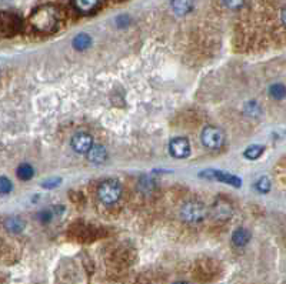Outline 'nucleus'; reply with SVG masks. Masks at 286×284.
<instances>
[{
	"instance_id": "4468645a",
	"label": "nucleus",
	"mask_w": 286,
	"mask_h": 284,
	"mask_svg": "<svg viewBox=\"0 0 286 284\" xmlns=\"http://www.w3.org/2000/svg\"><path fill=\"white\" fill-rule=\"evenodd\" d=\"M251 240V233L248 232L245 227H239L236 229L232 234V243H234L236 247H243L246 246Z\"/></svg>"
},
{
	"instance_id": "412c9836",
	"label": "nucleus",
	"mask_w": 286,
	"mask_h": 284,
	"mask_svg": "<svg viewBox=\"0 0 286 284\" xmlns=\"http://www.w3.org/2000/svg\"><path fill=\"white\" fill-rule=\"evenodd\" d=\"M223 6L231 10H238L245 5V0H222Z\"/></svg>"
},
{
	"instance_id": "a878e982",
	"label": "nucleus",
	"mask_w": 286,
	"mask_h": 284,
	"mask_svg": "<svg viewBox=\"0 0 286 284\" xmlns=\"http://www.w3.org/2000/svg\"><path fill=\"white\" fill-rule=\"evenodd\" d=\"M280 19H282V23L286 26V8L282 10V13H280Z\"/></svg>"
},
{
	"instance_id": "7ed1b4c3",
	"label": "nucleus",
	"mask_w": 286,
	"mask_h": 284,
	"mask_svg": "<svg viewBox=\"0 0 286 284\" xmlns=\"http://www.w3.org/2000/svg\"><path fill=\"white\" fill-rule=\"evenodd\" d=\"M122 191V184L116 179H106L97 187V197L106 206H112L119 201Z\"/></svg>"
},
{
	"instance_id": "6e6552de",
	"label": "nucleus",
	"mask_w": 286,
	"mask_h": 284,
	"mask_svg": "<svg viewBox=\"0 0 286 284\" xmlns=\"http://www.w3.org/2000/svg\"><path fill=\"white\" fill-rule=\"evenodd\" d=\"M70 146L76 153H89L93 147V137L86 131H79L70 140Z\"/></svg>"
},
{
	"instance_id": "5701e85b",
	"label": "nucleus",
	"mask_w": 286,
	"mask_h": 284,
	"mask_svg": "<svg viewBox=\"0 0 286 284\" xmlns=\"http://www.w3.org/2000/svg\"><path fill=\"white\" fill-rule=\"evenodd\" d=\"M61 183V177H52V179H47L46 181H43V183H42V187H44V189H54V187L59 186Z\"/></svg>"
},
{
	"instance_id": "f3484780",
	"label": "nucleus",
	"mask_w": 286,
	"mask_h": 284,
	"mask_svg": "<svg viewBox=\"0 0 286 284\" xmlns=\"http://www.w3.org/2000/svg\"><path fill=\"white\" fill-rule=\"evenodd\" d=\"M265 152V147L260 146V145H253V146L248 147L245 152H243V156H245V159H248V160H256V159H259L262 153Z\"/></svg>"
},
{
	"instance_id": "6ab92c4d",
	"label": "nucleus",
	"mask_w": 286,
	"mask_h": 284,
	"mask_svg": "<svg viewBox=\"0 0 286 284\" xmlns=\"http://www.w3.org/2000/svg\"><path fill=\"white\" fill-rule=\"evenodd\" d=\"M270 186H272V183H270V179H269L268 176H262L255 183V189L258 190L259 193H268L269 190H270Z\"/></svg>"
},
{
	"instance_id": "a211bd4d",
	"label": "nucleus",
	"mask_w": 286,
	"mask_h": 284,
	"mask_svg": "<svg viewBox=\"0 0 286 284\" xmlns=\"http://www.w3.org/2000/svg\"><path fill=\"white\" fill-rule=\"evenodd\" d=\"M269 95L276 100H282L286 97V86L282 83H275L269 87Z\"/></svg>"
},
{
	"instance_id": "39448f33",
	"label": "nucleus",
	"mask_w": 286,
	"mask_h": 284,
	"mask_svg": "<svg viewBox=\"0 0 286 284\" xmlns=\"http://www.w3.org/2000/svg\"><path fill=\"white\" fill-rule=\"evenodd\" d=\"M200 177H205L208 180H216L220 183H225L229 186H234V187H241L242 186V180L241 177L235 176L232 173L222 172V170H215V169H208V170H203L199 173Z\"/></svg>"
},
{
	"instance_id": "bb28decb",
	"label": "nucleus",
	"mask_w": 286,
	"mask_h": 284,
	"mask_svg": "<svg viewBox=\"0 0 286 284\" xmlns=\"http://www.w3.org/2000/svg\"><path fill=\"white\" fill-rule=\"evenodd\" d=\"M174 284H186V283H181V281H178V283H174Z\"/></svg>"
},
{
	"instance_id": "423d86ee",
	"label": "nucleus",
	"mask_w": 286,
	"mask_h": 284,
	"mask_svg": "<svg viewBox=\"0 0 286 284\" xmlns=\"http://www.w3.org/2000/svg\"><path fill=\"white\" fill-rule=\"evenodd\" d=\"M2 36L3 37H10V36L16 35L20 27H22V19L19 18L15 13H9V12H3L2 13Z\"/></svg>"
},
{
	"instance_id": "f03ea898",
	"label": "nucleus",
	"mask_w": 286,
	"mask_h": 284,
	"mask_svg": "<svg viewBox=\"0 0 286 284\" xmlns=\"http://www.w3.org/2000/svg\"><path fill=\"white\" fill-rule=\"evenodd\" d=\"M208 216V208L199 200H188L181 207V219L188 224H200Z\"/></svg>"
},
{
	"instance_id": "aec40b11",
	"label": "nucleus",
	"mask_w": 286,
	"mask_h": 284,
	"mask_svg": "<svg viewBox=\"0 0 286 284\" xmlns=\"http://www.w3.org/2000/svg\"><path fill=\"white\" fill-rule=\"evenodd\" d=\"M245 113L248 114V116H258L260 113V107L256 104V102H249V103H246L245 106Z\"/></svg>"
},
{
	"instance_id": "20e7f679",
	"label": "nucleus",
	"mask_w": 286,
	"mask_h": 284,
	"mask_svg": "<svg viewBox=\"0 0 286 284\" xmlns=\"http://www.w3.org/2000/svg\"><path fill=\"white\" fill-rule=\"evenodd\" d=\"M200 141L206 149L219 150V149L225 146V131L220 127H216V126H206L200 133Z\"/></svg>"
},
{
	"instance_id": "f8f14e48",
	"label": "nucleus",
	"mask_w": 286,
	"mask_h": 284,
	"mask_svg": "<svg viewBox=\"0 0 286 284\" xmlns=\"http://www.w3.org/2000/svg\"><path fill=\"white\" fill-rule=\"evenodd\" d=\"M3 224H5V229L9 233H13V234H19V233L25 230V222L18 216L6 217V220L3 222Z\"/></svg>"
},
{
	"instance_id": "2eb2a0df",
	"label": "nucleus",
	"mask_w": 286,
	"mask_h": 284,
	"mask_svg": "<svg viewBox=\"0 0 286 284\" xmlns=\"http://www.w3.org/2000/svg\"><path fill=\"white\" fill-rule=\"evenodd\" d=\"M90 44H92V39H90V36L86 35V33H79V35L75 36V39H73V47L79 50V52H83V50H86L90 47Z\"/></svg>"
},
{
	"instance_id": "0eeeda50",
	"label": "nucleus",
	"mask_w": 286,
	"mask_h": 284,
	"mask_svg": "<svg viewBox=\"0 0 286 284\" xmlns=\"http://www.w3.org/2000/svg\"><path fill=\"white\" fill-rule=\"evenodd\" d=\"M169 153L175 159H186L191 156V143L186 137H175L169 143Z\"/></svg>"
},
{
	"instance_id": "f257e3e1",
	"label": "nucleus",
	"mask_w": 286,
	"mask_h": 284,
	"mask_svg": "<svg viewBox=\"0 0 286 284\" xmlns=\"http://www.w3.org/2000/svg\"><path fill=\"white\" fill-rule=\"evenodd\" d=\"M61 10L53 5H43L33 10L29 22L32 27L40 33H52L61 23Z\"/></svg>"
},
{
	"instance_id": "393cba45",
	"label": "nucleus",
	"mask_w": 286,
	"mask_h": 284,
	"mask_svg": "<svg viewBox=\"0 0 286 284\" xmlns=\"http://www.w3.org/2000/svg\"><path fill=\"white\" fill-rule=\"evenodd\" d=\"M129 22H130L129 16H119V18L116 19V25H118L119 27L128 26V25H129Z\"/></svg>"
},
{
	"instance_id": "9b49d317",
	"label": "nucleus",
	"mask_w": 286,
	"mask_h": 284,
	"mask_svg": "<svg viewBox=\"0 0 286 284\" xmlns=\"http://www.w3.org/2000/svg\"><path fill=\"white\" fill-rule=\"evenodd\" d=\"M72 3L75 9L83 15H89L100 6V0H72Z\"/></svg>"
},
{
	"instance_id": "9d476101",
	"label": "nucleus",
	"mask_w": 286,
	"mask_h": 284,
	"mask_svg": "<svg viewBox=\"0 0 286 284\" xmlns=\"http://www.w3.org/2000/svg\"><path fill=\"white\" fill-rule=\"evenodd\" d=\"M87 160L95 164H102L107 160V152L102 145H93L87 153Z\"/></svg>"
},
{
	"instance_id": "dca6fc26",
	"label": "nucleus",
	"mask_w": 286,
	"mask_h": 284,
	"mask_svg": "<svg viewBox=\"0 0 286 284\" xmlns=\"http://www.w3.org/2000/svg\"><path fill=\"white\" fill-rule=\"evenodd\" d=\"M16 174H18V177L20 179V180H30L33 176H35V169L30 166L29 163H23L20 164L18 167V172H16Z\"/></svg>"
},
{
	"instance_id": "ddd939ff",
	"label": "nucleus",
	"mask_w": 286,
	"mask_h": 284,
	"mask_svg": "<svg viewBox=\"0 0 286 284\" xmlns=\"http://www.w3.org/2000/svg\"><path fill=\"white\" fill-rule=\"evenodd\" d=\"M172 10L178 16H186L193 10V0H172Z\"/></svg>"
},
{
	"instance_id": "1a4fd4ad",
	"label": "nucleus",
	"mask_w": 286,
	"mask_h": 284,
	"mask_svg": "<svg viewBox=\"0 0 286 284\" xmlns=\"http://www.w3.org/2000/svg\"><path fill=\"white\" fill-rule=\"evenodd\" d=\"M232 206L229 201L226 200H216L215 204H213V210H212V215L217 220H229L232 217Z\"/></svg>"
},
{
	"instance_id": "4be33fe9",
	"label": "nucleus",
	"mask_w": 286,
	"mask_h": 284,
	"mask_svg": "<svg viewBox=\"0 0 286 284\" xmlns=\"http://www.w3.org/2000/svg\"><path fill=\"white\" fill-rule=\"evenodd\" d=\"M13 189V184H12V181L6 177V176H2V179H0V190H2V193L3 194H8L10 193Z\"/></svg>"
},
{
	"instance_id": "b1692460",
	"label": "nucleus",
	"mask_w": 286,
	"mask_h": 284,
	"mask_svg": "<svg viewBox=\"0 0 286 284\" xmlns=\"http://www.w3.org/2000/svg\"><path fill=\"white\" fill-rule=\"evenodd\" d=\"M39 220L44 224L49 223V222L52 220V213L47 211V210H46V211H40V213H39Z\"/></svg>"
}]
</instances>
